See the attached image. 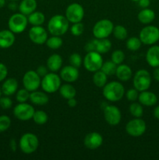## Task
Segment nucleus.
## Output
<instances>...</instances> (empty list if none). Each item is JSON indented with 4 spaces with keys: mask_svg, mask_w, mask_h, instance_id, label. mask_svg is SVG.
I'll return each instance as SVG.
<instances>
[{
    "mask_svg": "<svg viewBox=\"0 0 159 160\" xmlns=\"http://www.w3.org/2000/svg\"><path fill=\"white\" fill-rule=\"evenodd\" d=\"M153 77L156 81L159 82V67L154 68V72H153Z\"/></svg>",
    "mask_w": 159,
    "mask_h": 160,
    "instance_id": "nucleus-49",
    "label": "nucleus"
},
{
    "mask_svg": "<svg viewBox=\"0 0 159 160\" xmlns=\"http://www.w3.org/2000/svg\"><path fill=\"white\" fill-rule=\"evenodd\" d=\"M30 98V92L26 90V88L20 89L17 92L16 95V99L19 103L26 102Z\"/></svg>",
    "mask_w": 159,
    "mask_h": 160,
    "instance_id": "nucleus-38",
    "label": "nucleus"
},
{
    "mask_svg": "<svg viewBox=\"0 0 159 160\" xmlns=\"http://www.w3.org/2000/svg\"><path fill=\"white\" fill-rule=\"evenodd\" d=\"M147 129L146 123L141 118H134L126 125V131L129 136L138 138L143 135Z\"/></svg>",
    "mask_w": 159,
    "mask_h": 160,
    "instance_id": "nucleus-10",
    "label": "nucleus"
},
{
    "mask_svg": "<svg viewBox=\"0 0 159 160\" xmlns=\"http://www.w3.org/2000/svg\"><path fill=\"white\" fill-rule=\"evenodd\" d=\"M34 112V107L26 102L19 103L13 109L14 117L22 121H27L32 119Z\"/></svg>",
    "mask_w": 159,
    "mask_h": 160,
    "instance_id": "nucleus-13",
    "label": "nucleus"
},
{
    "mask_svg": "<svg viewBox=\"0 0 159 160\" xmlns=\"http://www.w3.org/2000/svg\"><path fill=\"white\" fill-rule=\"evenodd\" d=\"M113 35L118 40H125L127 38L128 31L125 27L123 25H117V26L114 27L113 28Z\"/></svg>",
    "mask_w": 159,
    "mask_h": 160,
    "instance_id": "nucleus-34",
    "label": "nucleus"
},
{
    "mask_svg": "<svg viewBox=\"0 0 159 160\" xmlns=\"http://www.w3.org/2000/svg\"><path fill=\"white\" fill-rule=\"evenodd\" d=\"M132 1H134V2H138L139 0H132Z\"/></svg>",
    "mask_w": 159,
    "mask_h": 160,
    "instance_id": "nucleus-55",
    "label": "nucleus"
},
{
    "mask_svg": "<svg viewBox=\"0 0 159 160\" xmlns=\"http://www.w3.org/2000/svg\"><path fill=\"white\" fill-rule=\"evenodd\" d=\"M139 102L142 105V106H153L156 105L157 102V97L154 93L151 92H148L147 91H143V92H140L138 96Z\"/></svg>",
    "mask_w": 159,
    "mask_h": 160,
    "instance_id": "nucleus-21",
    "label": "nucleus"
},
{
    "mask_svg": "<svg viewBox=\"0 0 159 160\" xmlns=\"http://www.w3.org/2000/svg\"><path fill=\"white\" fill-rule=\"evenodd\" d=\"M69 61H70V65L74 67H76V68L80 67L83 63L82 58H81V56L78 53H73V54H71V56H70V59H69Z\"/></svg>",
    "mask_w": 159,
    "mask_h": 160,
    "instance_id": "nucleus-41",
    "label": "nucleus"
},
{
    "mask_svg": "<svg viewBox=\"0 0 159 160\" xmlns=\"http://www.w3.org/2000/svg\"><path fill=\"white\" fill-rule=\"evenodd\" d=\"M9 147H10V149L12 150V152L17 151V142H16L15 139H11L10 142H9Z\"/></svg>",
    "mask_w": 159,
    "mask_h": 160,
    "instance_id": "nucleus-48",
    "label": "nucleus"
},
{
    "mask_svg": "<svg viewBox=\"0 0 159 160\" xmlns=\"http://www.w3.org/2000/svg\"><path fill=\"white\" fill-rule=\"evenodd\" d=\"M62 65V58L59 54H53L47 59V67L51 72H57Z\"/></svg>",
    "mask_w": 159,
    "mask_h": 160,
    "instance_id": "nucleus-27",
    "label": "nucleus"
},
{
    "mask_svg": "<svg viewBox=\"0 0 159 160\" xmlns=\"http://www.w3.org/2000/svg\"><path fill=\"white\" fill-rule=\"evenodd\" d=\"M142 45V42L140 41V38H137V37H131L129 38V39L126 42V48H128L129 50L132 52L137 51L140 48Z\"/></svg>",
    "mask_w": 159,
    "mask_h": 160,
    "instance_id": "nucleus-36",
    "label": "nucleus"
},
{
    "mask_svg": "<svg viewBox=\"0 0 159 160\" xmlns=\"http://www.w3.org/2000/svg\"><path fill=\"white\" fill-rule=\"evenodd\" d=\"M65 17L70 23L81 22L84 17V9L80 4L76 2L71 3L65 9Z\"/></svg>",
    "mask_w": 159,
    "mask_h": 160,
    "instance_id": "nucleus-12",
    "label": "nucleus"
},
{
    "mask_svg": "<svg viewBox=\"0 0 159 160\" xmlns=\"http://www.w3.org/2000/svg\"><path fill=\"white\" fill-rule=\"evenodd\" d=\"M126 96L128 101L135 102L136 100L138 99V96H139L138 91H137L136 88L129 89V90L126 92Z\"/></svg>",
    "mask_w": 159,
    "mask_h": 160,
    "instance_id": "nucleus-43",
    "label": "nucleus"
},
{
    "mask_svg": "<svg viewBox=\"0 0 159 160\" xmlns=\"http://www.w3.org/2000/svg\"><path fill=\"white\" fill-rule=\"evenodd\" d=\"M84 31V26L81 22H78V23H74L73 24V26L70 28V32L73 34V36H80L81 34H83Z\"/></svg>",
    "mask_w": 159,
    "mask_h": 160,
    "instance_id": "nucleus-40",
    "label": "nucleus"
},
{
    "mask_svg": "<svg viewBox=\"0 0 159 160\" xmlns=\"http://www.w3.org/2000/svg\"><path fill=\"white\" fill-rule=\"evenodd\" d=\"M12 101L9 96L1 97L0 98V107L3 109H9L12 107Z\"/></svg>",
    "mask_w": 159,
    "mask_h": 160,
    "instance_id": "nucleus-42",
    "label": "nucleus"
},
{
    "mask_svg": "<svg viewBox=\"0 0 159 160\" xmlns=\"http://www.w3.org/2000/svg\"><path fill=\"white\" fill-rule=\"evenodd\" d=\"M103 143V137L98 132H90L85 136L84 144L86 148L90 150H95L101 146Z\"/></svg>",
    "mask_w": 159,
    "mask_h": 160,
    "instance_id": "nucleus-17",
    "label": "nucleus"
},
{
    "mask_svg": "<svg viewBox=\"0 0 159 160\" xmlns=\"http://www.w3.org/2000/svg\"><path fill=\"white\" fill-rule=\"evenodd\" d=\"M28 23L33 26H41L45 21V14L39 11H34L32 13L28 15Z\"/></svg>",
    "mask_w": 159,
    "mask_h": 160,
    "instance_id": "nucleus-29",
    "label": "nucleus"
},
{
    "mask_svg": "<svg viewBox=\"0 0 159 160\" xmlns=\"http://www.w3.org/2000/svg\"><path fill=\"white\" fill-rule=\"evenodd\" d=\"M32 119L36 124L44 125L48 122V116L45 111L37 110L34 112Z\"/></svg>",
    "mask_w": 159,
    "mask_h": 160,
    "instance_id": "nucleus-32",
    "label": "nucleus"
},
{
    "mask_svg": "<svg viewBox=\"0 0 159 160\" xmlns=\"http://www.w3.org/2000/svg\"><path fill=\"white\" fill-rule=\"evenodd\" d=\"M2 88H0V98L2 97Z\"/></svg>",
    "mask_w": 159,
    "mask_h": 160,
    "instance_id": "nucleus-53",
    "label": "nucleus"
},
{
    "mask_svg": "<svg viewBox=\"0 0 159 160\" xmlns=\"http://www.w3.org/2000/svg\"><path fill=\"white\" fill-rule=\"evenodd\" d=\"M59 93L62 98L68 100L71 98H75L76 95V88L70 84H65L60 86L59 89Z\"/></svg>",
    "mask_w": 159,
    "mask_h": 160,
    "instance_id": "nucleus-28",
    "label": "nucleus"
},
{
    "mask_svg": "<svg viewBox=\"0 0 159 160\" xmlns=\"http://www.w3.org/2000/svg\"><path fill=\"white\" fill-rule=\"evenodd\" d=\"M67 103H68V106H70V107L73 108L77 105V101H76L75 98H70V99L67 100Z\"/></svg>",
    "mask_w": 159,
    "mask_h": 160,
    "instance_id": "nucleus-47",
    "label": "nucleus"
},
{
    "mask_svg": "<svg viewBox=\"0 0 159 160\" xmlns=\"http://www.w3.org/2000/svg\"><path fill=\"white\" fill-rule=\"evenodd\" d=\"M139 6L141 8H148V6L151 4V0H139Z\"/></svg>",
    "mask_w": 159,
    "mask_h": 160,
    "instance_id": "nucleus-46",
    "label": "nucleus"
},
{
    "mask_svg": "<svg viewBox=\"0 0 159 160\" xmlns=\"http://www.w3.org/2000/svg\"><path fill=\"white\" fill-rule=\"evenodd\" d=\"M36 72L37 73V74L41 77V78H43L45 75L48 73V67H45V66H39L37 67Z\"/></svg>",
    "mask_w": 159,
    "mask_h": 160,
    "instance_id": "nucleus-45",
    "label": "nucleus"
},
{
    "mask_svg": "<svg viewBox=\"0 0 159 160\" xmlns=\"http://www.w3.org/2000/svg\"><path fill=\"white\" fill-rule=\"evenodd\" d=\"M146 61L151 67H159V45H152L146 53Z\"/></svg>",
    "mask_w": 159,
    "mask_h": 160,
    "instance_id": "nucleus-19",
    "label": "nucleus"
},
{
    "mask_svg": "<svg viewBox=\"0 0 159 160\" xmlns=\"http://www.w3.org/2000/svg\"><path fill=\"white\" fill-rule=\"evenodd\" d=\"M8 75V69L5 64L0 62V82L4 81Z\"/></svg>",
    "mask_w": 159,
    "mask_h": 160,
    "instance_id": "nucleus-44",
    "label": "nucleus"
},
{
    "mask_svg": "<svg viewBox=\"0 0 159 160\" xmlns=\"http://www.w3.org/2000/svg\"><path fill=\"white\" fill-rule=\"evenodd\" d=\"M29 38L36 45H43L46 42L48 32L41 26H33L29 31Z\"/></svg>",
    "mask_w": 159,
    "mask_h": 160,
    "instance_id": "nucleus-16",
    "label": "nucleus"
},
{
    "mask_svg": "<svg viewBox=\"0 0 159 160\" xmlns=\"http://www.w3.org/2000/svg\"><path fill=\"white\" fill-rule=\"evenodd\" d=\"M125 59V54L122 50H115L112 53L111 60L116 65H119L123 62Z\"/></svg>",
    "mask_w": 159,
    "mask_h": 160,
    "instance_id": "nucleus-37",
    "label": "nucleus"
},
{
    "mask_svg": "<svg viewBox=\"0 0 159 160\" xmlns=\"http://www.w3.org/2000/svg\"><path fill=\"white\" fill-rule=\"evenodd\" d=\"M10 1H13V2H17V1H19V0H10Z\"/></svg>",
    "mask_w": 159,
    "mask_h": 160,
    "instance_id": "nucleus-54",
    "label": "nucleus"
},
{
    "mask_svg": "<svg viewBox=\"0 0 159 160\" xmlns=\"http://www.w3.org/2000/svg\"><path fill=\"white\" fill-rule=\"evenodd\" d=\"M41 77L34 70H28L24 73L23 78V84L24 88L29 92H34L41 86Z\"/></svg>",
    "mask_w": 159,
    "mask_h": 160,
    "instance_id": "nucleus-14",
    "label": "nucleus"
},
{
    "mask_svg": "<svg viewBox=\"0 0 159 160\" xmlns=\"http://www.w3.org/2000/svg\"><path fill=\"white\" fill-rule=\"evenodd\" d=\"M129 112L135 118H140L143 114V106L140 102H132L129 107Z\"/></svg>",
    "mask_w": 159,
    "mask_h": 160,
    "instance_id": "nucleus-35",
    "label": "nucleus"
},
{
    "mask_svg": "<svg viewBox=\"0 0 159 160\" xmlns=\"http://www.w3.org/2000/svg\"><path fill=\"white\" fill-rule=\"evenodd\" d=\"M38 145V138L33 133H26V134H23L19 142V146H20V150L26 155L34 153L37 149Z\"/></svg>",
    "mask_w": 159,
    "mask_h": 160,
    "instance_id": "nucleus-3",
    "label": "nucleus"
},
{
    "mask_svg": "<svg viewBox=\"0 0 159 160\" xmlns=\"http://www.w3.org/2000/svg\"><path fill=\"white\" fill-rule=\"evenodd\" d=\"M42 89L44 92L48 94L55 93L59 91L61 86V78L58 74L52 73H48L41 79V83Z\"/></svg>",
    "mask_w": 159,
    "mask_h": 160,
    "instance_id": "nucleus-6",
    "label": "nucleus"
},
{
    "mask_svg": "<svg viewBox=\"0 0 159 160\" xmlns=\"http://www.w3.org/2000/svg\"><path fill=\"white\" fill-rule=\"evenodd\" d=\"M62 43H63V42H62V39L61 38L60 36L56 35H52L51 37L48 38L45 42L47 46L51 49H58L62 46Z\"/></svg>",
    "mask_w": 159,
    "mask_h": 160,
    "instance_id": "nucleus-31",
    "label": "nucleus"
},
{
    "mask_svg": "<svg viewBox=\"0 0 159 160\" xmlns=\"http://www.w3.org/2000/svg\"><path fill=\"white\" fill-rule=\"evenodd\" d=\"M108 76L101 70L94 72L93 75V82L97 87L103 88L107 84Z\"/></svg>",
    "mask_w": 159,
    "mask_h": 160,
    "instance_id": "nucleus-30",
    "label": "nucleus"
},
{
    "mask_svg": "<svg viewBox=\"0 0 159 160\" xmlns=\"http://www.w3.org/2000/svg\"><path fill=\"white\" fill-rule=\"evenodd\" d=\"M69 29V21L66 17L62 15H55L49 20L48 23V32L51 35L62 36Z\"/></svg>",
    "mask_w": 159,
    "mask_h": 160,
    "instance_id": "nucleus-2",
    "label": "nucleus"
},
{
    "mask_svg": "<svg viewBox=\"0 0 159 160\" xmlns=\"http://www.w3.org/2000/svg\"><path fill=\"white\" fill-rule=\"evenodd\" d=\"M134 88L138 92H143L150 88L151 84V76L149 72L144 69H141L136 72L132 79Z\"/></svg>",
    "mask_w": 159,
    "mask_h": 160,
    "instance_id": "nucleus-5",
    "label": "nucleus"
},
{
    "mask_svg": "<svg viewBox=\"0 0 159 160\" xmlns=\"http://www.w3.org/2000/svg\"><path fill=\"white\" fill-rule=\"evenodd\" d=\"M142 44L153 45L159 41V28L154 25H147L140 31L139 34Z\"/></svg>",
    "mask_w": 159,
    "mask_h": 160,
    "instance_id": "nucleus-7",
    "label": "nucleus"
},
{
    "mask_svg": "<svg viewBox=\"0 0 159 160\" xmlns=\"http://www.w3.org/2000/svg\"><path fill=\"white\" fill-rule=\"evenodd\" d=\"M114 25L110 20L103 19L94 24L93 28V34L95 38H107L113 31Z\"/></svg>",
    "mask_w": 159,
    "mask_h": 160,
    "instance_id": "nucleus-9",
    "label": "nucleus"
},
{
    "mask_svg": "<svg viewBox=\"0 0 159 160\" xmlns=\"http://www.w3.org/2000/svg\"><path fill=\"white\" fill-rule=\"evenodd\" d=\"M16 40L14 33L10 30H2L0 31V48H9L14 44Z\"/></svg>",
    "mask_w": 159,
    "mask_h": 160,
    "instance_id": "nucleus-20",
    "label": "nucleus"
},
{
    "mask_svg": "<svg viewBox=\"0 0 159 160\" xmlns=\"http://www.w3.org/2000/svg\"><path fill=\"white\" fill-rule=\"evenodd\" d=\"M9 8L11 9V10L14 11L17 9V5L16 4L15 2L12 1V2H10L9 4Z\"/></svg>",
    "mask_w": 159,
    "mask_h": 160,
    "instance_id": "nucleus-51",
    "label": "nucleus"
},
{
    "mask_svg": "<svg viewBox=\"0 0 159 160\" xmlns=\"http://www.w3.org/2000/svg\"><path fill=\"white\" fill-rule=\"evenodd\" d=\"M59 76H60L61 79H62L65 82L73 83L77 81L80 76V73L78 68L70 65L62 67Z\"/></svg>",
    "mask_w": 159,
    "mask_h": 160,
    "instance_id": "nucleus-18",
    "label": "nucleus"
},
{
    "mask_svg": "<svg viewBox=\"0 0 159 160\" xmlns=\"http://www.w3.org/2000/svg\"><path fill=\"white\" fill-rule=\"evenodd\" d=\"M103 96L109 102H115L123 98L125 88L118 81H111L103 87Z\"/></svg>",
    "mask_w": 159,
    "mask_h": 160,
    "instance_id": "nucleus-1",
    "label": "nucleus"
},
{
    "mask_svg": "<svg viewBox=\"0 0 159 160\" xmlns=\"http://www.w3.org/2000/svg\"><path fill=\"white\" fill-rule=\"evenodd\" d=\"M103 62L104 61H103V58L101 53L94 51L88 52L86 54L84 59H83V64H84V68L87 71L94 72V73L101 70Z\"/></svg>",
    "mask_w": 159,
    "mask_h": 160,
    "instance_id": "nucleus-4",
    "label": "nucleus"
},
{
    "mask_svg": "<svg viewBox=\"0 0 159 160\" xmlns=\"http://www.w3.org/2000/svg\"><path fill=\"white\" fill-rule=\"evenodd\" d=\"M6 4V0H0V9L2 8Z\"/></svg>",
    "mask_w": 159,
    "mask_h": 160,
    "instance_id": "nucleus-52",
    "label": "nucleus"
},
{
    "mask_svg": "<svg viewBox=\"0 0 159 160\" xmlns=\"http://www.w3.org/2000/svg\"><path fill=\"white\" fill-rule=\"evenodd\" d=\"M112 48V42L107 38H95L85 45L84 49L88 52L94 51L103 54L108 52Z\"/></svg>",
    "mask_w": 159,
    "mask_h": 160,
    "instance_id": "nucleus-11",
    "label": "nucleus"
},
{
    "mask_svg": "<svg viewBox=\"0 0 159 160\" xmlns=\"http://www.w3.org/2000/svg\"><path fill=\"white\" fill-rule=\"evenodd\" d=\"M103 112L104 120L111 126H116L121 121V111L117 106L113 105H107L103 109Z\"/></svg>",
    "mask_w": 159,
    "mask_h": 160,
    "instance_id": "nucleus-15",
    "label": "nucleus"
},
{
    "mask_svg": "<svg viewBox=\"0 0 159 160\" xmlns=\"http://www.w3.org/2000/svg\"><path fill=\"white\" fill-rule=\"evenodd\" d=\"M2 92L6 96H11L17 92L18 89V81L13 78L6 79L2 85Z\"/></svg>",
    "mask_w": 159,
    "mask_h": 160,
    "instance_id": "nucleus-22",
    "label": "nucleus"
},
{
    "mask_svg": "<svg viewBox=\"0 0 159 160\" xmlns=\"http://www.w3.org/2000/svg\"><path fill=\"white\" fill-rule=\"evenodd\" d=\"M117 65L115 62H112V60L106 61V62H103L102 67H101V70L104 72L107 76H112V75L115 74V71H116Z\"/></svg>",
    "mask_w": 159,
    "mask_h": 160,
    "instance_id": "nucleus-33",
    "label": "nucleus"
},
{
    "mask_svg": "<svg viewBox=\"0 0 159 160\" xmlns=\"http://www.w3.org/2000/svg\"><path fill=\"white\" fill-rule=\"evenodd\" d=\"M138 20L143 24H150L155 19V12L149 8H144L137 15Z\"/></svg>",
    "mask_w": 159,
    "mask_h": 160,
    "instance_id": "nucleus-25",
    "label": "nucleus"
},
{
    "mask_svg": "<svg viewBox=\"0 0 159 160\" xmlns=\"http://www.w3.org/2000/svg\"><path fill=\"white\" fill-rule=\"evenodd\" d=\"M37 3L36 0H22L19 5L20 12L28 16L36 10Z\"/></svg>",
    "mask_w": 159,
    "mask_h": 160,
    "instance_id": "nucleus-26",
    "label": "nucleus"
},
{
    "mask_svg": "<svg viewBox=\"0 0 159 160\" xmlns=\"http://www.w3.org/2000/svg\"><path fill=\"white\" fill-rule=\"evenodd\" d=\"M153 115H154V118H156L157 120H159V106H156L154 108V111H153Z\"/></svg>",
    "mask_w": 159,
    "mask_h": 160,
    "instance_id": "nucleus-50",
    "label": "nucleus"
},
{
    "mask_svg": "<svg viewBox=\"0 0 159 160\" xmlns=\"http://www.w3.org/2000/svg\"><path fill=\"white\" fill-rule=\"evenodd\" d=\"M115 75L119 81H128L132 78V69L126 64H119L116 68Z\"/></svg>",
    "mask_w": 159,
    "mask_h": 160,
    "instance_id": "nucleus-23",
    "label": "nucleus"
},
{
    "mask_svg": "<svg viewBox=\"0 0 159 160\" xmlns=\"http://www.w3.org/2000/svg\"><path fill=\"white\" fill-rule=\"evenodd\" d=\"M11 126V119L6 115L0 116V133L7 131Z\"/></svg>",
    "mask_w": 159,
    "mask_h": 160,
    "instance_id": "nucleus-39",
    "label": "nucleus"
},
{
    "mask_svg": "<svg viewBox=\"0 0 159 160\" xmlns=\"http://www.w3.org/2000/svg\"><path fill=\"white\" fill-rule=\"evenodd\" d=\"M31 102L37 106H45L49 101L48 95L43 92H38V91H34L30 93V98Z\"/></svg>",
    "mask_w": 159,
    "mask_h": 160,
    "instance_id": "nucleus-24",
    "label": "nucleus"
},
{
    "mask_svg": "<svg viewBox=\"0 0 159 160\" xmlns=\"http://www.w3.org/2000/svg\"><path fill=\"white\" fill-rule=\"evenodd\" d=\"M28 19L26 15L18 12L11 16L8 21L9 29L14 34H20L23 32L27 27Z\"/></svg>",
    "mask_w": 159,
    "mask_h": 160,
    "instance_id": "nucleus-8",
    "label": "nucleus"
}]
</instances>
